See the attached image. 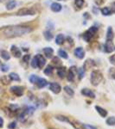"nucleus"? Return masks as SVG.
<instances>
[{"label":"nucleus","instance_id":"obj_1","mask_svg":"<svg viewBox=\"0 0 115 129\" xmlns=\"http://www.w3.org/2000/svg\"><path fill=\"white\" fill-rule=\"evenodd\" d=\"M31 31L30 27H23V26H11L7 27L2 30L3 34L8 38H13V37L21 36L23 34H28Z\"/></svg>","mask_w":115,"mask_h":129},{"label":"nucleus","instance_id":"obj_2","mask_svg":"<svg viewBox=\"0 0 115 129\" xmlns=\"http://www.w3.org/2000/svg\"><path fill=\"white\" fill-rule=\"evenodd\" d=\"M103 78L102 73L99 71H94L91 73V83L93 85H98Z\"/></svg>","mask_w":115,"mask_h":129},{"label":"nucleus","instance_id":"obj_3","mask_svg":"<svg viewBox=\"0 0 115 129\" xmlns=\"http://www.w3.org/2000/svg\"><path fill=\"white\" fill-rule=\"evenodd\" d=\"M35 10L30 8H23V9L19 10L17 11V15L18 16H27V15H34Z\"/></svg>","mask_w":115,"mask_h":129},{"label":"nucleus","instance_id":"obj_4","mask_svg":"<svg viewBox=\"0 0 115 129\" xmlns=\"http://www.w3.org/2000/svg\"><path fill=\"white\" fill-rule=\"evenodd\" d=\"M11 91L17 96H21L23 95V88L21 86H12L11 88Z\"/></svg>","mask_w":115,"mask_h":129},{"label":"nucleus","instance_id":"obj_5","mask_svg":"<svg viewBox=\"0 0 115 129\" xmlns=\"http://www.w3.org/2000/svg\"><path fill=\"white\" fill-rule=\"evenodd\" d=\"M35 57H36V61H37V67H39L40 69H42L46 63L45 58L42 57V55H41V54H38V55L35 56Z\"/></svg>","mask_w":115,"mask_h":129},{"label":"nucleus","instance_id":"obj_6","mask_svg":"<svg viewBox=\"0 0 115 129\" xmlns=\"http://www.w3.org/2000/svg\"><path fill=\"white\" fill-rule=\"evenodd\" d=\"M49 89L51 91H53L54 93L58 94L61 91V85L57 83H51L49 84Z\"/></svg>","mask_w":115,"mask_h":129},{"label":"nucleus","instance_id":"obj_7","mask_svg":"<svg viewBox=\"0 0 115 129\" xmlns=\"http://www.w3.org/2000/svg\"><path fill=\"white\" fill-rule=\"evenodd\" d=\"M114 48H113V44H112V40H108L106 42V43L105 44V51L106 52H112L113 51Z\"/></svg>","mask_w":115,"mask_h":129},{"label":"nucleus","instance_id":"obj_8","mask_svg":"<svg viewBox=\"0 0 115 129\" xmlns=\"http://www.w3.org/2000/svg\"><path fill=\"white\" fill-rule=\"evenodd\" d=\"M75 54L78 58H83L85 56V52L83 50V48H78L75 50Z\"/></svg>","mask_w":115,"mask_h":129},{"label":"nucleus","instance_id":"obj_9","mask_svg":"<svg viewBox=\"0 0 115 129\" xmlns=\"http://www.w3.org/2000/svg\"><path fill=\"white\" fill-rule=\"evenodd\" d=\"M11 54H12L16 58H20L21 55H22V54H21V51L19 50L16 46H11Z\"/></svg>","mask_w":115,"mask_h":129},{"label":"nucleus","instance_id":"obj_10","mask_svg":"<svg viewBox=\"0 0 115 129\" xmlns=\"http://www.w3.org/2000/svg\"><path fill=\"white\" fill-rule=\"evenodd\" d=\"M81 94L86 96L91 97V98H94V97H95L94 93H93V91L91 90H89V89H83L82 90H81Z\"/></svg>","mask_w":115,"mask_h":129},{"label":"nucleus","instance_id":"obj_11","mask_svg":"<svg viewBox=\"0 0 115 129\" xmlns=\"http://www.w3.org/2000/svg\"><path fill=\"white\" fill-rule=\"evenodd\" d=\"M36 84H37L38 88H43V87H45L47 84H48V82H47L46 79L39 78H38V79H37V81H36Z\"/></svg>","mask_w":115,"mask_h":129},{"label":"nucleus","instance_id":"obj_12","mask_svg":"<svg viewBox=\"0 0 115 129\" xmlns=\"http://www.w3.org/2000/svg\"><path fill=\"white\" fill-rule=\"evenodd\" d=\"M62 5L58 3H53L51 4V10L54 12H59L60 10H62Z\"/></svg>","mask_w":115,"mask_h":129},{"label":"nucleus","instance_id":"obj_13","mask_svg":"<svg viewBox=\"0 0 115 129\" xmlns=\"http://www.w3.org/2000/svg\"><path fill=\"white\" fill-rule=\"evenodd\" d=\"M95 108H96L97 112H98L99 114L101 115V117H106V115H107V112H106V110H105V109L102 108H100L99 106H96V107H95Z\"/></svg>","mask_w":115,"mask_h":129},{"label":"nucleus","instance_id":"obj_14","mask_svg":"<svg viewBox=\"0 0 115 129\" xmlns=\"http://www.w3.org/2000/svg\"><path fill=\"white\" fill-rule=\"evenodd\" d=\"M43 52H44V54H45V55H46L47 58H51V56H52V54H53L54 51H53V49H52L51 48H45L43 49Z\"/></svg>","mask_w":115,"mask_h":129},{"label":"nucleus","instance_id":"obj_15","mask_svg":"<svg viewBox=\"0 0 115 129\" xmlns=\"http://www.w3.org/2000/svg\"><path fill=\"white\" fill-rule=\"evenodd\" d=\"M57 74L59 76V78H64L66 76V69L64 67H62V68H59L57 71Z\"/></svg>","mask_w":115,"mask_h":129},{"label":"nucleus","instance_id":"obj_16","mask_svg":"<svg viewBox=\"0 0 115 129\" xmlns=\"http://www.w3.org/2000/svg\"><path fill=\"white\" fill-rule=\"evenodd\" d=\"M73 69H74L73 67L70 68L69 71V73H68V75H67V78L70 82L73 81L74 78H75V73H74V72H73Z\"/></svg>","mask_w":115,"mask_h":129},{"label":"nucleus","instance_id":"obj_17","mask_svg":"<svg viewBox=\"0 0 115 129\" xmlns=\"http://www.w3.org/2000/svg\"><path fill=\"white\" fill-rule=\"evenodd\" d=\"M64 40H65V38H64L63 34H58V36H56L55 42H56V44H57V45H62V43L64 42Z\"/></svg>","mask_w":115,"mask_h":129},{"label":"nucleus","instance_id":"obj_18","mask_svg":"<svg viewBox=\"0 0 115 129\" xmlns=\"http://www.w3.org/2000/svg\"><path fill=\"white\" fill-rule=\"evenodd\" d=\"M93 36V33H91L90 31H87V32H86L84 34V36H83V38H84V40H86V42H89V40L92 39V37Z\"/></svg>","mask_w":115,"mask_h":129},{"label":"nucleus","instance_id":"obj_19","mask_svg":"<svg viewBox=\"0 0 115 129\" xmlns=\"http://www.w3.org/2000/svg\"><path fill=\"white\" fill-rule=\"evenodd\" d=\"M106 38L108 40H112L113 39V32H112V29L111 27H109L107 29V34H106Z\"/></svg>","mask_w":115,"mask_h":129},{"label":"nucleus","instance_id":"obj_20","mask_svg":"<svg viewBox=\"0 0 115 129\" xmlns=\"http://www.w3.org/2000/svg\"><path fill=\"white\" fill-rule=\"evenodd\" d=\"M16 5H17V2L14 1V0H11V1H10L9 3L7 4V5H6L7 10H11L14 9V8L16 7Z\"/></svg>","mask_w":115,"mask_h":129},{"label":"nucleus","instance_id":"obj_21","mask_svg":"<svg viewBox=\"0 0 115 129\" xmlns=\"http://www.w3.org/2000/svg\"><path fill=\"white\" fill-rule=\"evenodd\" d=\"M10 78L11 80H14V81H20V78H19V76L17 75V73H15V72H11V74L9 75Z\"/></svg>","mask_w":115,"mask_h":129},{"label":"nucleus","instance_id":"obj_22","mask_svg":"<svg viewBox=\"0 0 115 129\" xmlns=\"http://www.w3.org/2000/svg\"><path fill=\"white\" fill-rule=\"evenodd\" d=\"M1 56H2V58H3L4 60H10V58H11V56H10V54L7 52V51H5V50L1 51Z\"/></svg>","mask_w":115,"mask_h":129},{"label":"nucleus","instance_id":"obj_23","mask_svg":"<svg viewBox=\"0 0 115 129\" xmlns=\"http://www.w3.org/2000/svg\"><path fill=\"white\" fill-rule=\"evenodd\" d=\"M58 54H59V55L63 58H68V57H69V55H68L67 52H66L64 50H62V49H60L59 51H58Z\"/></svg>","mask_w":115,"mask_h":129},{"label":"nucleus","instance_id":"obj_24","mask_svg":"<svg viewBox=\"0 0 115 129\" xmlns=\"http://www.w3.org/2000/svg\"><path fill=\"white\" fill-rule=\"evenodd\" d=\"M52 72H53V67H52L51 66H48L46 67V69L44 70V73H45L46 75H51Z\"/></svg>","mask_w":115,"mask_h":129},{"label":"nucleus","instance_id":"obj_25","mask_svg":"<svg viewBox=\"0 0 115 129\" xmlns=\"http://www.w3.org/2000/svg\"><path fill=\"white\" fill-rule=\"evenodd\" d=\"M106 123L109 125V126H114L115 125V118L114 117H109V118L106 120Z\"/></svg>","mask_w":115,"mask_h":129},{"label":"nucleus","instance_id":"obj_26","mask_svg":"<svg viewBox=\"0 0 115 129\" xmlns=\"http://www.w3.org/2000/svg\"><path fill=\"white\" fill-rule=\"evenodd\" d=\"M44 36H45L46 40H50L52 38H53V34H51L50 31H46V32H44Z\"/></svg>","mask_w":115,"mask_h":129},{"label":"nucleus","instance_id":"obj_27","mask_svg":"<svg viewBox=\"0 0 115 129\" xmlns=\"http://www.w3.org/2000/svg\"><path fill=\"white\" fill-rule=\"evenodd\" d=\"M101 12H102V14L104 16H109L111 15V10L108 9L107 7H104L102 10H101Z\"/></svg>","mask_w":115,"mask_h":129},{"label":"nucleus","instance_id":"obj_28","mask_svg":"<svg viewBox=\"0 0 115 129\" xmlns=\"http://www.w3.org/2000/svg\"><path fill=\"white\" fill-rule=\"evenodd\" d=\"M64 90H65V91L69 94V96H74V94H75L74 90L69 87V86H65V87H64Z\"/></svg>","mask_w":115,"mask_h":129},{"label":"nucleus","instance_id":"obj_29","mask_svg":"<svg viewBox=\"0 0 115 129\" xmlns=\"http://www.w3.org/2000/svg\"><path fill=\"white\" fill-rule=\"evenodd\" d=\"M78 74H79V78H83V77L85 76V71L83 68H79L78 69Z\"/></svg>","mask_w":115,"mask_h":129},{"label":"nucleus","instance_id":"obj_30","mask_svg":"<svg viewBox=\"0 0 115 129\" xmlns=\"http://www.w3.org/2000/svg\"><path fill=\"white\" fill-rule=\"evenodd\" d=\"M75 4L77 7L81 8V7H82L83 4H84V0H75Z\"/></svg>","mask_w":115,"mask_h":129},{"label":"nucleus","instance_id":"obj_31","mask_svg":"<svg viewBox=\"0 0 115 129\" xmlns=\"http://www.w3.org/2000/svg\"><path fill=\"white\" fill-rule=\"evenodd\" d=\"M37 79H38V78L36 77V75H31L30 77V83H32V84H36V81H37Z\"/></svg>","mask_w":115,"mask_h":129},{"label":"nucleus","instance_id":"obj_32","mask_svg":"<svg viewBox=\"0 0 115 129\" xmlns=\"http://www.w3.org/2000/svg\"><path fill=\"white\" fill-rule=\"evenodd\" d=\"M31 66L33 68H36L37 67V61H36V57H34L32 58V62H31Z\"/></svg>","mask_w":115,"mask_h":129},{"label":"nucleus","instance_id":"obj_33","mask_svg":"<svg viewBox=\"0 0 115 129\" xmlns=\"http://www.w3.org/2000/svg\"><path fill=\"white\" fill-rule=\"evenodd\" d=\"M1 70L2 72H6L9 71V66H7V64H3V66H1Z\"/></svg>","mask_w":115,"mask_h":129},{"label":"nucleus","instance_id":"obj_34","mask_svg":"<svg viewBox=\"0 0 115 129\" xmlns=\"http://www.w3.org/2000/svg\"><path fill=\"white\" fill-rule=\"evenodd\" d=\"M30 56L29 55V54H26V55H24L23 56V61L24 62H29V60H30Z\"/></svg>","mask_w":115,"mask_h":129},{"label":"nucleus","instance_id":"obj_35","mask_svg":"<svg viewBox=\"0 0 115 129\" xmlns=\"http://www.w3.org/2000/svg\"><path fill=\"white\" fill-rule=\"evenodd\" d=\"M16 126H17V124H16V122H12V123H11L9 126H8V128H9L10 129H14Z\"/></svg>","mask_w":115,"mask_h":129},{"label":"nucleus","instance_id":"obj_36","mask_svg":"<svg viewBox=\"0 0 115 129\" xmlns=\"http://www.w3.org/2000/svg\"><path fill=\"white\" fill-rule=\"evenodd\" d=\"M11 111H16L17 108H18V107L17 106V105H11Z\"/></svg>","mask_w":115,"mask_h":129},{"label":"nucleus","instance_id":"obj_37","mask_svg":"<svg viewBox=\"0 0 115 129\" xmlns=\"http://www.w3.org/2000/svg\"><path fill=\"white\" fill-rule=\"evenodd\" d=\"M83 126H84V128H86L87 129H96L95 128H93V126H90V125H83Z\"/></svg>","mask_w":115,"mask_h":129},{"label":"nucleus","instance_id":"obj_38","mask_svg":"<svg viewBox=\"0 0 115 129\" xmlns=\"http://www.w3.org/2000/svg\"><path fill=\"white\" fill-rule=\"evenodd\" d=\"M3 126H4V120L0 117V128H2Z\"/></svg>","mask_w":115,"mask_h":129},{"label":"nucleus","instance_id":"obj_39","mask_svg":"<svg viewBox=\"0 0 115 129\" xmlns=\"http://www.w3.org/2000/svg\"><path fill=\"white\" fill-rule=\"evenodd\" d=\"M0 64H1V61H0Z\"/></svg>","mask_w":115,"mask_h":129}]
</instances>
